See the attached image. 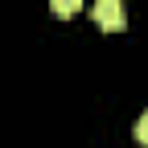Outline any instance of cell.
Instances as JSON below:
<instances>
[{
	"mask_svg": "<svg viewBox=\"0 0 148 148\" xmlns=\"http://www.w3.org/2000/svg\"><path fill=\"white\" fill-rule=\"evenodd\" d=\"M90 16H95L103 29H111V33H119V29L127 25V16H123V0H95V4H90Z\"/></svg>",
	"mask_w": 148,
	"mask_h": 148,
	"instance_id": "1",
	"label": "cell"
},
{
	"mask_svg": "<svg viewBox=\"0 0 148 148\" xmlns=\"http://www.w3.org/2000/svg\"><path fill=\"white\" fill-rule=\"evenodd\" d=\"M49 8H53V16L66 21V16H74V12L82 8V0H49Z\"/></svg>",
	"mask_w": 148,
	"mask_h": 148,
	"instance_id": "2",
	"label": "cell"
},
{
	"mask_svg": "<svg viewBox=\"0 0 148 148\" xmlns=\"http://www.w3.org/2000/svg\"><path fill=\"white\" fill-rule=\"evenodd\" d=\"M132 132H136V140H140V144H148V111L136 119V127H132Z\"/></svg>",
	"mask_w": 148,
	"mask_h": 148,
	"instance_id": "3",
	"label": "cell"
}]
</instances>
